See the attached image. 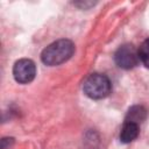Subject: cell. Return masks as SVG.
Returning a JSON list of instances; mask_svg holds the SVG:
<instances>
[{
  "label": "cell",
  "instance_id": "cell-6",
  "mask_svg": "<svg viewBox=\"0 0 149 149\" xmlns=\"http://www.w3.org/2000/svg\"><path fill=\"white\" fill-rule=\"evenodd\" d=\"M147 118V109L141 105H135L130 107L126 114L125 122H133V123H141Z\"/></svg>",
  "mask_w": 149,
  "mask_h": 149
},
{
  "label": "cell",
  "instance_id": "cell-2",
  "mask_svg": "<svg viewBox=\"0 0 149 149\" xmlns=\"http://www.w3.org/2000/svg\"><path fill=\"white\" fill-rule=\"evenodd\" d=\"M83 90L91 99H102L111 93L112 85L107 76L102 73H92L84 80Z\"/></svg>",
  "mask_w": 149,
  "mask_h": 149
},
{
  "label": "cell",
  "instance_id": "cell-7",
  "mask_svg": "<svg viewBox=\"0 0 149 149\" xmlns=\"http://www.w3.org/2000/svg\"><path fill=\"white\" fill-rule=\"evenodd\" d=\"M139 57L140 61L143 63L144 66L149 68V38H147L139 49Z\"/></svg>",
  "mask_w": 149,
  "mask_h": 149
},
{
  "label": "cell",
  "instance_id": "cell-5",
  "mask_svg": "<svg viewBox=\"0 0 149 149\" xmlns=\"http://www.w3.org/2000/svg\"><path fill=\"white\" fill-rule=\"evenodd\" d=\"M139 125L133 122H125L120 132V141L122 143H130L139 136Z\"/></svg>",
  "mask_w": 149,
  "mask_h": 149
},
{
  "label": "cell",
  "instance_id": "cell-4",
  "mask_svg": "<svg viewBox=\"0 0 149 149\" xmlns=\"http://www.w3.org/2000/svg\"><path fill=\"white\" fill-rule=\"evenodd\" d=\"M36 74V65L31 59H19L13 66V76L20 84H28L33 81Z\"/></svg>",
  "mask_w": 149,
  "mask_h": 149
},
{
  "label": "cell",
  "instance_id": "cell-3",
  "mask_svg": "<svg viewBox=\"0 0 149 149\" xmlns=\"http://www.w3.org/2000/svg\"><path fill=\"white\" fill-rule=\"evenodd\" d=\"M114 61L116 65L121 69L129 70L137 65L140 57H139V50L133 44H123L118 48V50L114 54Z\"/></svg>",
  "mask_w": 149,
  "mask_h": 149
},
{
  "label": "cell",
  "instance_id": "cell-1",
  "mask_svg": "<svg viewBox=\"0 0 149 149\" xmlns=\"http://www.w3.org/2000/svg\"><path fill=\"white\" fill-rule=\"evenodd\" d=\"M74 52V44L66 38L58 40L49 44L41 54V59L45 65L55 66L66 62Z\"/></svg>",
  "mask_w": 149,
  "mask_h": 149
}]
</instances>
